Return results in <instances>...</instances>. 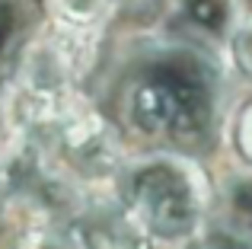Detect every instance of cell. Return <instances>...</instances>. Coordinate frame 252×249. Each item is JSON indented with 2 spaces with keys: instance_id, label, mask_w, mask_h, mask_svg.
Masks as SVG:
<instances>
[{
  "instance_id": "6da1fadb",
  "label": "cell",
  "mask_w": 252,
  "mask_h": 249,
  "mask_svg": "<svg viewBox=\"0 0 252 249\" xmlns=\"http://www.w3.org/2000/svg\"><path fill=\"white\" fill-rule=\"evenodd\" d=\"M227 99L230 74L217 48L185 35L141 38L115 67L118 122L150 150H208L223 128Z\"/></svg>"
},
{
  "instance_id": "7a4b0ae2",
  "label": "cell",
  "mask_w": 252,
  "mask_h": 249,
  "mask_svg": "<svg viewBox=\"0 0 252 249\" xmlns=\"http://www.w3.org/2000/svg\"><path fill=\"white\" fill-rule=\"evenodd\" d=\"M144 243L185 246L208 227L214 188L195 156L144 150L125 160L112 188Z\"/></svg>"
},
{
  "instance_id": "3957f363",
  "label": "cell",
  "mask_w": 252,
  "mask_h": 249,
  "mask_svg": "<svg viewBox=\"0 0 252 249\" xmlns=\"http://www.w3.org/2000/svg\"><path fill=\"white\" fill-rule=\"evenodd\" d=\"M102 38L105 35H90V32H74L45 23L26 42L10 83L38 90V93H77L96 70Z\"/></svg>"
},
{
  "instance_id": "277c9868",
  "label": "cell",
  "mask_w": 252,
  "mask_h": 249,
  "mask_svg": "<svg viewBox=\"0 0 252 249\" xmlns=\"http://www.w3.org/2000/svg\"><path fill=\"white\" fill-rule=\"evenodd\" d=\"M169 13L179 35L208 48H227L230 35L246 16L243 0H172Z\"/></svg>"
},
{
  "instance_id": "5b68a950",
  "label": "cell",
  "mask_w": 252,
  "mask_h": 249,
  "mask_svg": "<svg viewBox=\"0 0 252 249\" xmlns=\"http://www.w3.org/2000/svg\"><path fill=\"white\" fill-rule=\"evenodd\" d=\"M45 23L64 26L74 32H90V35H105L115 3L112 0H45Z\"/></svg>"
},
{
  "instance_id": "8992f818",
  "label": "cell",
  "mask_w": 252,
  "mask_h": 249,
  "mask_svg": "<svg viewBox=\"0 0 252 249\" xmlns=\"http://www.w3.org/2000/svg\"><path fill=\"white\" fill-rule=\"evenodd\" d=\"M182 249H252V233L230 220H208V227Z\"/></svg>"
},
{
  "instance_id": "52a82bcc",
  "label": "cell",
  "mask_w": 252,
  "mask_h": 249,
  "mask_svg": "<svg viewBox=\"0 0 252 249\" xmlns=\"http://www.w3.org/2000/svg\"><path fill=\"white\" fill-rule=\"evenodd\" d=\"M227 55H230V64H233L236 74L252 83V13L243 16V23L236 26V32L230 35Z\"/></svg>"
},
{
  "instance_id": "ba28073f",
  "label": "cell",
  "mask_w": 252,
  "mask_h": 249,
  "mask_svg": "<svg viewBox=\"0 0 252 249\" xmlns=\"http://www.w3.org/2000/svg\"><path fill=\"white\" fill-rule=\"evenodd\" d=\"M233 141H236V150L246 163H252V102L240 112L236 119V128H233Z\"/></svg>"
},
{
  "instance_id": "9c48e42d",
  "label": "cell",
  "mask_w": 252,
  "mask_h": 249,
  "mask_svg": "<svg viewBox=\"0 0 252 249\" xmlns=\"http://www.w3.org/2000/svg\"><path fill=\"white\" fill-rule=\"evenodd\" d=\"M112 3H115V10H122V6L137 10V6H147V3H154V0H112Z\"/></svg>"
}]
</instances>
